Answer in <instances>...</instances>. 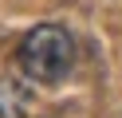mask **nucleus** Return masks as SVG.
<instances>
[{
  "mask_svg": "<svg viewBox=\"0 0 122 118\" xmlns=\"http://www.w3.org/2000/svg\"><path fill=\"white\" fill-rule=\"evenodd\" d=\"M32 114V91L20 79L4 75L0 79V118H28Z\"/></svg>",
  "mask_w": 122,
  "mask_h": 118,
  "instance_id": "2",
  "label": "nucleus"
},
{
  "mask_svg": "<svg viewBox=\"0 0 122 118\" xmlns=\"http://www.w3.org/2000/svg\"><path fill=\"white\" fill-rule=\"evenodd\" d=\"M16 59L32 83H63L75 67V39L59 24H36L20 39Z\"/></svg>",
  "mask_w": 122,
  "mask_h": 118,
  "instance_id": "1",
  "label": "nucleus"
}]
</instances>
